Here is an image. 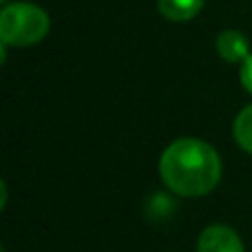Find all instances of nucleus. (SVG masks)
<instances>
[{
    "label": "nucleus",
    "instance_id": "2",
    "mask_svg": "<svg viewBox=\"0 0 252 252\" xmlns=\"http://www.w3.org/2000/svg\"><path fill=\"white\" fill-rule=\"evenodd\" d=\"M47 11L31 2H11L0 11V40L4 47H31L49 33Z\"/></svg>",
    "mask_w": 252,
    "mask_h": 252
},
{
    "label": "nucleus",
    "instance_id": "4",
    "mask_svg": "<svg viewBox=\"0 0 252 252\" xmlns=\"http://www.w3.org/2000/svg\"><path fill=\"white\" fill-rule=\"evenodd\" d=\"M215 44H217V53L226 62H230V64H237V62L244 64L246 58L250 56L248 38L237 29H223L221 33L217 35V42Z\"/></svg>",
    "mask_w": 252,
    "mask_h": 252
},
{
    "label": "nucleus",
    "instance_id": "1",
    "mask_svg": "<svg viewBox=\"0 0 252 252\" xmlns=\"http://www.w3.org/2000/svg\"><path fill=\"white\" fill-rule=\"evenodd\" d=\"M159 175L173 192L182 197L208 195L221 177V159L204 139H175L159 157Z\"/></svg>",
    "mask_w": 252,
    "mask_h": 252
},
{
    "label": "nucleus",
    "instance_id": "7",
    "mask_svg": "<svg viewBox=\"0 0 252 252\" xmlns=\"http://www.w3.org/2000/svg\"><path fill=\"white\" fill-rule=\"evenodd\" d=\"M241 84H244V89L248 93H252V53L248 58H246V62L241 64Z\"/></svg>",
    "mask_w": 252,
    "mask_h": 252
},
{
    "label": "nucleus",
    "instance_id": "6",
    "mask_svg": "<svg viewBox=\"0 0 252 252\" xmlns=\"http://www.w3.org/2000/svg\"><path fill=\"white\" fill-rule=\"evenodd\" d=\"M232 133H235V139L246 153H252V104L246 106L235 120V126H232Z\"/></svg>",
    "mask_w": 252,
    "mask_h": 252
},
{
    "label": "nucleus",
    "instance_id": "5",
    "mask_svg": "<svg viewBox=\"0 0 252 252\" xmlns=\"http://www.w3.org/2000/svg\"><path fill=\"white\" fill-rule=\"evenodd\" d=\"M157 9L170 22H188L199 16L204 0H157Z\"/></svg>",
    "mask_w": 252,
    "mask_h": 252
},
{
    "label": "nucleus",
    "instance_id": "8",
    "mask_svg": "<svg viewBox=\"0 0 252 252\" xmlns=\"http://www.w3.org/2000/svg\"><path fill=\"white\" fill-rule=\"evenodd\" d=\"M2 2H7V0H2Z\"/></svg>",
    "mask_w": 252,
    "mask_h": 252
},
{
    "label": "nucleus",
    "instance_id": "3",
    "mask_svg": "<svg viewBox=\"0 0 252 252\" xmlns=\"http://www.w3.org/2000/svg\"><path fill=\"white\" fill-rule=\"evenodd\" d=\"M197 252H246L244 241L228 226H208L197 239Z\"/></svg>",
    "mask_w": 252,
    "mask_h": 252
}]
</instances>
